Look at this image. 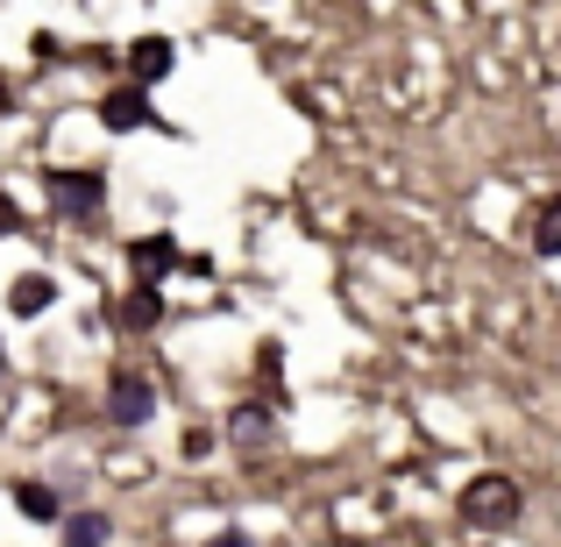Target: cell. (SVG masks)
Listing matches in <instances>:
<instances>
[{
	"instance_id": "obj_2",
	"label": "cell",
	"mask_w": 561,
	"mask_h": 547,
	"mask_svg": "<svg viewBox=\"0 0 561 547\" xmlns=\"http://www.w3.org/2000/svg\"><path fill=\"white\" fill-rule=\"evenodd\" d=\"M150 412H157V391L142 377H122V384H114V420H122V426L150 420Z\"/></svg>"
},
{
	"instance_id": "obj_9",
	"label": "cell",
	"mask_w": 561,
	"mask_h": 547,
	"mask_svg": "<svg viewBox=\"0 0 561 547\" xmlns=\"http://www.w3.org/2000/svg\"><path fill=\"white\" fill-rule=\"evenodd\" d=\"M171 257H179V249H171V242H136V271H142V277L171 271Z\"/></svg>"
},
{
	"instance_id": "obj_4",
	"label": "cell",
	"mask_w": 561,
	"mask_h": 547,
	"mask_svg": "<svg viewBox=\"0 0 561 547\" xmlns=\"http://www.w3.org/2000/svg\"><path fill=\"white\" fill-rule=\"evenodd\" d=\"M57 292H50V277H14V292H8V306L14 314H43Z\"/></svg>"
},
{
	"instance_id": "obj_11",
	"label": "cell",
	"mask_w": 561,
	"mask_h": 547,
	"mask_svg": "<svg viewBox=\"0 0 561 547\" xmlns=\"http://www.w3.org/2000/svg\"><path fill=\"white\" fill-rule=\"evenodd\" d=\"M540 242H548V249H561V220H554V214L540 220Z\"/></svg>"
},
{
	"instance_id": "obj_10",
	"label": "cell",
	"mask_w": 561,
	"mask_h": 547,
	"mask_svg": "<svg viewBox=\"0 0 561 547\" xmlns=\"http://www.w3.org/2000/svg\"><path fill=\"white\" fill-rule=\"evenodd\" d=\"M157 320V292H136V299H128V328H150Z\"/></svg>"
},
{
	"instance_id": "obj_3",
	"label": "cell",
	"mask_w": 561,
	"mask_h": 547,
	"mask_svg": "<svg viewBox=\"0 0 561 547\" xmlns=\"http://www.w3.org/2000/svg\"><path fill=\"white\" fill-rule=\"evenodd\" d=\"M50 192H57V206H65V214H93L100 206V179H50Z\"/></svg>"
},
{
	"instance_id": "obj_12",
	"label": "cell",
	"mask_w": 561,
	"mask_h": 547,
	"mask_svg": "<svg viewBox=\"0 0 561 547\" xmlns=\"http://www.w3.org/2000/svg\"><path fill=\"white\" fill-rule=\"evenodd\" d=\"M8 228H14V206H8V200H0V235H8Z\"/></svg>"
},
{
	"instance_id": "obj_5",
	"label": "cell",
	"mask_w": 561,
	"mask_h": 547,
	"mask_svg": "<svg viewBox=\"0 0 561 547\" xmlns=\"http://www.w3.org/2000/svg\"><path fill=\"white\" fill-rule=\"evenodd\" d=\"M107 534H114L107 512H79V520L65 526V540H71V547H107Z\"/></svg>"
},
{
	"instance_id": "obj_1",
	"label": "cell",
	"mask_w": 561,
	"mask_h": 547,
	"mask_svg": "<svg viewBox=\"0 0 561 547\" xmlns=\"http://www.w3.org/2000/svg\"><path fill=\"white\" fill-rule=\"evenodd\" d=\"M512 512H519V491L505 477H483L477 498H469V520H512Z\"/></svg>"
},
{
	"instance_id": "obj_13",
	"label": "cell",
	"mask_w": 561,
	"mask_h": 547,
	"mask_svg": "<svg viewBox=\"0 0 561 547\" xmlns=\"http://www.w3.org/2000/svg\"><path fill=\"white\" fill-rule=\"evenodd\" d=\"M214 547H249V540H242V534H220V540H214Z\"/></svg>"
},
{
	"instance_id": "obj_7",
	"label": "cell",
	"mask_w": 561,
	"mask_h": 547,
	"mask_svg": "<svg viewBox=\"0 0 561 547\" xmlns=\"http://www.w3.org/2000/svg\"><path fill=\"white\" fill-rule=\"evenodd\" d=\"M14 505H22L28 520H57V498H50V483H14Z\"/></svg>"
},
{
	"instance_id": "obj_8",
	"label": "cell",
	"mask_w": 561,
	"mask_h": 547,
	"mask_svg": "<svg viewBox=\"0 0 561 547\" xmlns=\"http://www.w3.org/2000/svg\"><path fill=\"white\" fill-rule=\"evenodd\" d=\"M100 114H107V128H136V122H142L150 107H142V93H114V100H107Z\"/></svg>"
},
{
	"instance_id": "obj_6",
	"label": "cell",
	"mask_w": 561,
	"mask_h": 547,
	"mask_svg": "<svg viewBox=\"0 0 561 547\" xmlns=\"http://www.w3.org/2000/svg\"><path fill=\"white\" fill-rule=\"evenodd\" d=\"M136 71H142V79H164V71H171V43L164 36H142L136 43Z\"/></svg>"
}]
</instances>
